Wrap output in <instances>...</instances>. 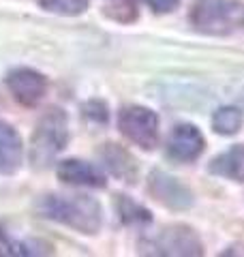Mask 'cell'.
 I'll use <instances>...</instances> for the list:
<instances>
[{
    "instance_id": "obj_1",
    "label": "cell",
    "mask_w": 244,
    "mask_h": 257,
    "mask_svg": "<svg viewBox=\"0 0 244 257\" xmlns=\"http://www.w3.org/2000/svg\"><path fill=\"white\" fill-rule=\"evenodd\" d=\"M37 210L43 219L67 225V227L86 236H94L103 223L101 204L90 195H60V193L56 195V193H50L37 202Z\"/></svg>"
},
{
    "instance_id": "obj_2",
    "label": "cell",
    "mask_w": 244,
    "mask_h": 257,
    "mask_svg": "<svg viewBox=\"0 0 244 257\" xmlns=\"http://www.w3.org/2000/svg\"><path fill=\"white\" fill-rule=\"evenodd\" d=\"M69 144V118L60 107H50L32 131L30 163L35 170H45Z\"/></svg>"
},
{
    "instance_id": "obj_3",
    "label": "cell",
    "mask_w": 244,
    "mask_h": 257,
    "mask_svg": "<svg viewBox=\"0 0 244 257\" xmlns=\"http://www.w3.org/2000/svg\"><path fill=\"white\" fill-rule=\"evenodd\" d=\"M191 24L203 35H233L244 30V3L242 0H195L191 9Z\"/></svg>"
},
{
    "instance_id": "obj_4",
    "label": "cell",
    "mask_w": 244,
    "mask_h": 257,
    "mask_svg": "<svg viewBox=\"0 0 244 257\" xmlns=\"http://www.w3.org/2000/svg\"><path fill=\"white\" fill-rule=\"evenodd\" d=\"M142 253L169 255V257H199L203 242L197 231L186 225H167L142 242Z\"/></svg>"
},
{
    "instance_id": "obj_5",
    "label": "cell",
    "mask_w": 244,
    "mask_h": 257,
    "mask_svg": "<svg viewBox=\"0 0 244 257\" xmlns=\"http://www.w3.org/2000/svg\"><path fill=\"white\" fill-rule=\"evenodd\" d=\"M118 126L122 135L144 150H152L159 144V118L152 109L142 105L122 107L118 114Z\"/></svg>"
},
{
    "instance_id": "obj_6",
    "label": "cell",
    "mask_w": 244,
    "mask_h": 257,
    "mask_svg": "<svg viewBox=\"0 0 244 257\" xmlns=\"http://www.w3.org/2000/svg\"><path fill=\"white\" fill-rule=\"evenodd\" d=\"M7 86L9 92L13 94V99L24 107H35L43 101V96L47 94V79L45 75H41L39 71L20 67L13 69L7 75Z\"/></svg>"
},
{
    "instance_id": "obj_7",
    "label": "cell",
    "mask_w": 244,
    "mask_h": 257,
    "mask_svg": "<svg viewBox=\"0 0 244 257\" xmlns=\"http://www.w3.org/2000/svg\"><path fill=\"white\" fill-rule=\"evenodd\" d=\"M148 191L159 204L172 208V210H186L193 206V193L178 178L165 172H152L148 178Z\"/></svg>"
},
{
    "instance_id": "obj_8",
    "label": "cell",
    "mask_w": 244,
    "mask_h": 257,
    "mask_svg": "<svg viewBox=\"0 0 244 257\" xmlns=\"http://www.w3.org/2000/svg\"><path fill=\"white\" fill-rule=\"evenodd\" d=\"M206 148L201 131L195 124H176L167 138V157L176 163H193L195 159L201 157Z\"/></svg>"
},
{
    "instance_id": "obj_9",
    "label": "cell",
    "mask_w": 244,
    "mask_h": 257,
    "mask_svg": "<svg viewBox=\"0 0 244 257\" xmlns=\"http://www.w3.org/2000/svg\"><path fill=\"white\" fill-rule=\"evenodd\" d=\"M58 178L64 184H75V187H90V189H103L105 187V174L96 165L88 163L81 159H64L58 163Z\"/></svg>"
},
{
    "instance_id": "obj_10",
    "label": "cell",
    "mask_w": 244,
    "mask_h": 257,
    "mask_svg": "<svg viewBox=\"0 0 244 257\" xmlns=\"http://www.w3.org/2000/svg\"><path fill=\"white\" fill-rule=\"evenodd\" d=\"M24 163V142L15 128L0 120V176H11Z\"/></svg>"
},
{
    "instance_id": "obj_11",
    "label": "cell",
    "mask_w": 244,
    "mask_h": 257,
    "mask_svg": "<svg viewBox=\"0 0 244 257\" xmlns=\"http://www.w3.org/2000/svg\"><path fill=\"white\" fill-rule=\"evenodd\" d=\"M99 155L103 159L105 167H107L116 178L125 180V182H135V178H137V163L125 148H120L118 144H103Z\"/></svg>"
},
{
    "instance_id": "obj_12",
    "label": "cell",
    "mask_w": 244,
    "mask_h": 257,
    "mask_svg": "<svg viewBox=\"0 0 244 257\" xmlns=\"http://www.w3.org/2000/svg\"><path fill=\"white\" fill-rule=\"evenodd\" d=\"M208 170L214 176L244 182V146H233L227 152H223V155L214 157Z\"/></svg>"
},
{
    "instance_id": "obj_13",
    "label": "cell",
    "mask_w": 244,
    "mask_h": 257,
    "mask_svg": "<svg viewBox=\"0 0 244 257\" xmlns=\"http://www.w3.org/2000/svg\"><path fill=\"white\" fill-rule=\"evenodd\" d=\"M50 246L32 238H13L7 229H0V255H45Z\"/></svg>"
},
{
    "instance_id": "obj_14",
    "label": "cell",
    "mask_w": 244,
    "mask_h": 257,
    "mask_svg": "<svg viewBox=\"0 0 244 257\" xmlns=\"http://www.w3.org/2000/svg\"><path fill=\"white\" fill-rule=\"evenodd\" d=\"M244 124V114L233 107V105H225L218 107L212 114V128L218 135H235Z\"/></svg>"
},
{
    "instance_id": "obj_15",
    "label": "cell",
    "mask_w": 244,
    "mask_h": 257,
    "mask_svg": "<svg viewBox=\"0 0 244 257\" xmlns=\"http://www.w3.org/2000/svg\"><path fill=\"white\" fill-rule=\"evenodd\" d=\"M116 210L120 214V221L125 225H135V227H140V225H148L152 221L150 212L146 210L142 204L133 202V199L127 197V195L116 197Z\"/></svg>"
},
{
    "instance_id": "obj_16",
    "label": "cell",
    "mask_w": 244,
    "mask_h": 257,
    "mask_svg": "<svg viewBox=\"0 0 244 257\" xmlns=\"http://www.w3.org/2000/svg\"><path fill=\"white\" fill-rule=\"evenodd\" d=\"M90 0H39L41 9L56 13V15H64V18H75L81 15L88 9Z\"/></svg>"
},
{
    "instance_id": "obj_17",
    "label": "cell",
    "mask_w": 244,
    "mask_h": 257,
    "mask_svg": "<svg viewBox=\"0 0 244 257\" xmlns=\"http://www.w3.org/2000/svg\"><path fill=\"white\" fill-rule=\"evenodd\" d=\"M146 5H148L154 13H169L180 5V0H146Z\"/></svg>"
}]
</instances>
